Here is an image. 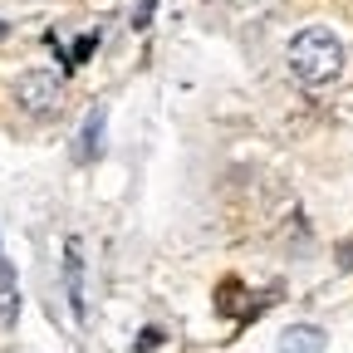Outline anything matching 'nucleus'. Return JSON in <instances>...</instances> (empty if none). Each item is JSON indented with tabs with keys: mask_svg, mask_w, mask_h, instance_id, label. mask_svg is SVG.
<instances>
[{
	"mask_svg": "<svg viewBox=\"0 0 353 353\" xmlns=\"http://www.w3.org/2000/svg\"><path fill=\"white\" fill-rule=\"evenodd\" d=\"M94 44H99V34H79V39H74V50L64 54V59H69V69H74V64H83L88 54H94Z\"/></svg>",
	"mask_w": 353,
	"mask_h": 353,
	"instance_id": "0eeeda50",
	"label": "nucleus"
},
{
	"mask_svg": "<svg viewBox=\"0 0 353 353\" xmlns=\"http://www.w3.org/2000/svg\"><path fill=\"white\" fill-rule=\"evenodd\" d=\"M290 74L309 88H324L343 74V39L324 25H309L290 39Z\"/></svg>",
	"mask_w": 353,
	"mask_h": 353,
	"instance_id": "f257e3e1",
	"label": "nucleus"
},
{
	"mask_svg": "<svg viewBox=\"0 0 353 353\" xmlns=\"http://www.w3.org/2000/svg\"><path fill=\"white\" fill-rule=\"evenodd\" d=\"M329 348V334L319 324H294L280 334V353H324Z\"/></svg>",
	"mask_w": 353,
	"mask_h": 353,
	"instance_id": "39448f33",
	"label": "nucleus"
},
{
	"mask_svg": "<svg viewBox=\"0 0 353 353\" xmlns=\"http://www.w3.org/2000/svg\"><path fill=\"white\" fill-rule=\"evenodd\" d=\"M6 34H10V25H6V20H0V39H6Z\"/></svg>",
	"mask_w": 353,
	"mask_h": 353,
	"instance_id": "1a4fd4ad",
	"label": "nucleus"
},
{
	"mask_svg": "<svg viewBox=\"0 0 353 353\" xmlns=\"http://www.w3.org/2000/svg\"><path fill=\"white\" fill-rule=\"evenodd\" d=\"M103 123H108V108H103V103L88 108V118H83V128H79V148H74L79 162H94V157L103 152Z\"/></svg>",
	"mask_w": 353,
	"mask_h": 353,
	"instance_id": "7ed1b4c3",
	"label": "nucleus"
},
{
	"mask_svg": "<svg viewBox=\"0 0 353 353\" xmlns=\"http://www.w3.org/2000/svg\"><path fill=\"white\" fill-rule=\"evenodd\" d=\"M162 343H167V334H162L157 324H148L138 339H132V353H152V348H162Z\"/></svg>",
	"mask_w": 353,
	"mask_h": 353,
	"instance_id": "423d86ee",
	"label": "nucleus"
},
{
	"mask_svg": "<svg viewBox=\"0 0 353 353\" xmlns=\"http://www.w3.org/2000/svg\"><path fill=\"white\" fill-rule=\"evenodd\" d=\"M236 294H241V285H236V280H226V285H221V299H216V309H221V314H236Z\"/></svg>",
	"mask_w": 353,
	"mask_h": 353,
	"instance_id": "6e6552de",
	"label": "nucleus"
},
{
	"mask_svg": "<svg viewBox=\"0 0 353 353\" xmlns=\"http://www.w3.org/2000/svg\"><path fill=\"white\" fill-rule=\"evenodd\" d=\"M15 99H20V108L30 118H50L64 103V79L50 74V69H30V74L15 79Z\"/></svg>",
	"mask_w": 353,
	"mask_h": 353,
	"instance_id": "f03ea898",
	"label": "nucleus"
},
{
	"mask_svg": "<svg viewBox=\"0 0 353 353\" xmlns=\"http://www.w3.org/2000/svg\"><path fill=\"white\" fill-rule=\"evenodd\" d=\"M64 294H69L74 319H83V255H79V241L64 245Z\"/></svg>",
	"mask_w": 353,
	"mask_h": 353,
	"instance_id": "20e7f679",
	"label": "nucleus"
}]
</instances>
